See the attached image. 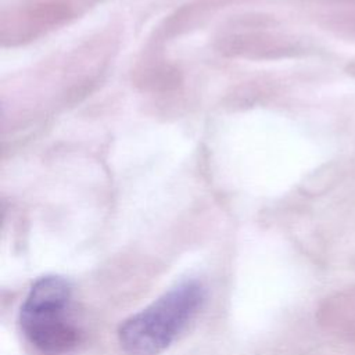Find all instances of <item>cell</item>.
Instances as JSON below:
<instances>
[{
    "label": "cell",
    "mask_w": 355,
    "mask_h": 355,
    "mask_svg": "<svg viewBox=\"0 0 355 355\" xmlns=\"http://www.w3.org/2000/svg\"><path fill=\"white\" fill-rule=\"evenodd\" d=\"M324 313L327 324L334 331L355 343V287L344 288L330 298Z\"/></svg>",
    "instance_id": "3957f363"
},
{
    "label": "cell",
    "mask_w": 355,
    "mask_h": 355,
    "mask_svg": "<svg viewBox=\"0 0 355 355\" xmlns=\"http://www.w3.org/2000/svg\"><path fill=\"white\" fill-rule=\"evenodd\" d=\"M24 336L46 354H62L79 341L72 313V288L60 276H44L29 290L19 315Z\"/></svg>",
    "instance_id": "7a4b0ae2"
},
{
    "label": "cell",
    "mask_w": 355,
    "mask_h": 355,
    "mask_svg": "<svg viewBox=\"0 0 355 355\" xmlns=\"http://www.w3.org/2000/svg\"><path fill=\"white\" fill-rule=\"evenodd\" d=\"M204 297L205 290L198 282L175 286L121 324V347L128 355H159L193 319Z\"/></svg>",
    "instance_id": "6da1fadb"
}]
</instances>
